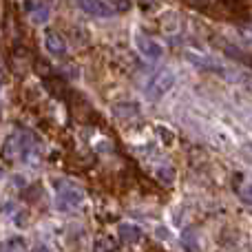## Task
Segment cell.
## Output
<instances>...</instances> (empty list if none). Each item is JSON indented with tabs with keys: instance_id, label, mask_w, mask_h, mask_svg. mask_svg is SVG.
<instances>
[{
	"instance_id": "obj_10",
	"label": "cell",
	"mask_w": 252,
	"mask_h": 252,
	"mask_svg": "<svg viewBox=\"0 0 252 252\" xmlns=\"http://www.w3.org/2000/svg\"><path fill=\"white\" fill-rule=\"evenodd\" d=\"M155 177L159 179L164 186H173L175 184V168L173 166H168V164H159L155 168Z\"/></svg>"
},
{
	"instance_id": "obj_12",
	"label": "cell",
	"mask_w": 252,
	"mask_h": 252,
	"mask_svg": "<svg viewBox=\"0 0 252 252\" xmlns=\"http://www.w3.org/2000/svg\"><path fill=\"white\" fill-rule=\"evenodd\" d=\"M115 248H118L115 239H111V237H100V239L95 241V246H93V252H115Z\"/></svg>"
},
{
	"instance_id": "obj_4",
	"label": "cell",
	"mask_w": 252,
	"mask_h": 252,
	"mask_svg": "<svg viewBox=\"0 0 252 252\" xmlns=\"http://www.w3.org/2000/svg\"><path fill=\"white\" fill-rule=\"evenodd\" d=\"M82 201H84V195L75 186H64L58 190V199H56L58 210H75L82 206Z\"/></svg>"
},
{
	"instance_id": "obj_14",
	"label": "cell",
	"mask_w": 252,
	"mask_h": 252,
	"mask_svg": "<svg viewBox=\"0 0 252 252\" xmlns=\"http://www.w3.org/2000/svg\"><path fill=\"white\" fill-rule=\"evenodd\" d=\"M239 199L244 201L246 206H252V182H246L244 186L239 188Z\"/></svg>"
},
{
	"instance_id": "obj_15",
	"label": "cell",
	"mask_w": 252,
	"mask_h": 252,
	"mask_svg": "<svg viewBox=\"0 0 252 252\" xmlns=\"http://www.w3.org/2000/svg\"><path fill=\"white\" fill-rule=\"evenodd\" d=\"M113 7H115V11H128V9L133 7V2H130V0H115Z\"/></svg>"
},
{
	"instance_id": "obj_6",
	"label": "cell",
	"mask_w": 252,
	"mask_h": 252,
	"mask_svg": "<svg viewBox=\"0 0 252 252\" xmlns=\"http://www.w3.org/2000/svg\"><path fill=\"white\" fill-rule=\"evenodd\" d=\"M44 49H47L51 56H56V58H64L66 51H69V47H66V40L62 38L58 31H53V29L44 31Z\"/></svg>"
},
{
	"instance_id": "obj_17",
	"label": "cell",
	"mask_w": 252,
	"mask_h": 252,
	"mask_svg": "<svg viewBox=\"0 0 252 252\" xmlns=\"http://www.w3.org/2000/svg\"><path fill=\"white\" fill-rule=\"evenodd\" d=\"M241 155L246 157V161H250V164H252V144H246L244 151H241Z\"/></svg>"
},
{
	"instance_id": "obj_1",
	"label": "cell",
	"mask_w": 252,
	"mask_h": 252,
	"mask_svg": "<svg viewBox=\"0 0 252 252\" xmlns=\"http://www.w3.org/2000/svg\"><path fill=\"white\" fill-rule=\"evenodd\" d=\"M175 87V71L173 69H159L151 75V80L144 87V95L148 100H159L164 97L170 89Z\"/></svg>"
},
{
	"instance_id": "obj_11",
	"label": "cell",
	"mask_w": 252,
	"mask_h": 252,
	"mask_svg": "<svg viewBox=\"0 0 252 252\" xmlns=\"http://www.w3.org/2000/svg\"><path fill=\"white\" fill-rule=\"evenodd\" d=\"M188 60H192V64L199 66V69L221 71V66H219V64H213V60H208V58H201V56H197V53H188Z\"/></svg>"
},
{
	"instance_id": "obj_9",
	"label": "cell",
	"mask_w": 252,
	"mask_h": 252,
	"mask_svg": "<svg viewBox=\"0 0 252 252\" xmlns=\"http://www.w3.org/2000/svg\"><path fill=\"white\" fill-rule=\"evenodd\" d=\"M113 115L115 118H135L139 115V104L135 102H120L113 106Z\"/></svg>"
},
{
	"instance_id": "obj_7",
	"label": "cell",
	"mask_w": 252,
	"mask_h": 252,
	"mask_svg": "<svg viewBox=\"0 0 252 252\" xmlns=\"http://www.w3.org/2000/svg\"><path fill=\"white\" fill-rule=\"evenodd\" d=\"M118 237L124 241V244H135V241H139L144 237V230L139 226H135V223H120L118 226Z\"/></svg>"
},
{
	"instance_id": "obj_3",
	"label": "cell",
	"mask_w": 252,
	"mask_h": 252,
	"mask_svg": "<svg viewBox=\"0 0 252 252\" xmlns=\"http://www.w3.org/2000/svg\"><path fill=\"white\" fill-rule=\"evenodd\" d=\"M27 148H29V135L27 133H11L2 142V157L13 159V157L27 153Z\"/></svg>"
},
{
	"instance_id": "obj_18",
	"label": "cell",
	"mask_w": 252,
	"mask_h": 252,
	"mask_svg": "<svg viewBox=\"0 0 252 252\" xmlns=\"http://www.w3.org/2000/svg\"><path fill=\"white\" fill-rule=\"evenodd\" d=\"M33 252H51V250H49L47 246H35V250H33Z\"/></svg>"
},
{
	"instance_id": "obj_5",
	"label": "cell",
	"mask_w": 252,
	"mask_h": 252,
	"mask_svg": "<svg viewBox=\"0 0 252 252\" xmlns=\"http://www.w3.org/2000/svg\"><path fill=\"white\" fill-rule=\"evenodd\" d=\"M78 7L82 9L84 13L93 18H111L115 16V9L111 7L106 0H78Z\"/></svg>"
},
{
	"instance_id": "obj_16",
	"label": "cell",
	"mask_w": 252,
	"mask_h": 252,
	"mask_svg": "<svg viewBox=\"0 0 252 252\" xmlns=\"http://www.w3.org/2000/svg\"><path fill=\"white\" fill-rule=\"evenodd\" d=\"M190 7H197V9H206V7H210L213 4V0H186Z\"/></svg>"
},
{
	"instance_id": "obj_8",
	"label": "cell",
	"mask_w": 252,
	"mask_h": 252,
	"mask_svg": "<svg viewBox=\"0 0 252 252\" xmlns=\"http://www.w3.org/2000/svg\"><path fill=\"white\" fill-rule=\"evenodd\" d=\"M27 11H29V20L33 25H47V20L51 18V11H49L47 4L35 2V4H27Z\"/></svg>"
},
{
	"instance_id": "obj_2",
	"label": "cell",
	"mask_w": 252,
	"mask_h": 252,
	"mask_svg": "<svg viewBox=\"0 0 252 252\" xmlns=\"http://www.w3.org/2000/svg\"><path fill=\"white\" fill-rule=\"evenodd\" d=\"M133 42H135V49H137L139 53H142L146 60H161V56H164V49H161V44L157 42V40H153L151 35L146 33H135L133 35Z\"/></svg>"
},
{
	"instance_id": "obj_13",
	"label": "cell",
	"mask_w": 252,
	"mask_h": 252,
	"mask_svg": "<svg viewBox=\"0 0 252 252\" xmlns=\"http://www.w3.org/2000/svg\"><path fill=\"white\" fill-rule=\"evenodd\" d=\"M182 244H184V248H186L188 252H199V246H197V239H195L192 232H184Z\"/></svg>"
}]
</instances>
